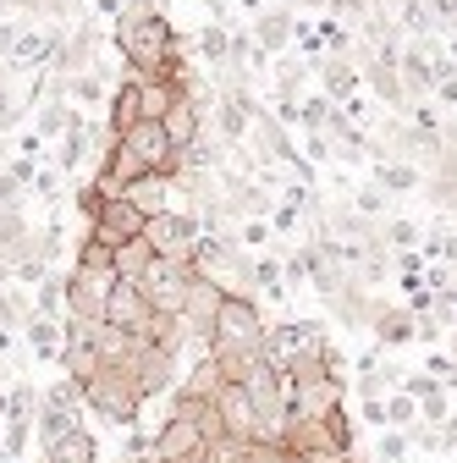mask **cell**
I'll list each match as a JSON object with an SVG mask.
<instances>
[{"label":"cell","mask_w":457,"mask_h":463,"mask_svg":"<svg viewBox=\"0 0 457 463\" xmlns=\"http://www.w3.org/2000/svg\"><path fill=\"white\" fill-rule=\"evenodd\" d=\"M117 50L133 67V78H182V50H177V28L160 12H149V0H133L117 17Z\"/></svg>","instance_id":"obj_1"},{"label":"cell","mask_w":457,"mask_h":463,"mask_svg":"<svg viewBox=\"0 0 457 463\" xmlns=\"http://www.w3.org/2000/svg\"><path fill=\"white\" fill-rule=\"evenodd\" d=\"M78 397L89 402L99 420H110V425H138L144 402H149L144 386H138V375H133L127 364H99V370L78 386Z\"/></svg>","instance_id":"obj_2"},{"label":"cell","mask_w":457,"mask_h":463,"mask_svg":"<svg viewBox=\"0 0 457 463\" xmlns=\"http://www.w3.org/2000/svg\"><path fill=\"white\" fill-rule=\"evenodd\" d=\"M265 315L248 293H226L220 298V315H215V331H210V347H265Z\"/></svg>","instance_id":"obj_3"},{"label":"cell","mask_w":457,"mask_h":463,"mask_svg":"<svg viewBox=\"0 0 457 463\" xmlns=\"http://www.w3.org/2000/svg\"><path fill=\"white\" fill-rule=\"evenodd\" d=\"M110 287H117V270H83V265H72V276H67V320L99 326Z\"/></svg>","instance_id":"obj_4"},{"label":"cell","mask_w":457,"mask_h":463,"mask_svg":"<svg viewBox=\"0 0 457 463\" xmlns=\"http://www.w3.org/2000/svg\"><path fill=\"white\" fill-rule=\"evenodd\" d=\"M188 281H193V260H171V254H154V265L144 270V293L154 309L165 315H182V298H188Z\"/></svg>","instance_id":"obj_5"},{"label":"cell","mask_w":457,"mask_h":463,"mask_svg":"<svg viewBox=\"0 0 457 463\" xmlns=\"http://www.w3.org/2000/svg\"><path fill=\"white\" fill-rule=\"evenodd\" d=\"M144 238L154 243V254H171V260H193V249H199V215H188V210H160V215H149V226H144Z\"/></svg>","instance_id":"obj_6"},{"label":"cell","mask_w":457,"mask_h":463,"mask_svg":"<svg viewBox=\"0 0 457 463\" xmlns=\"http://www.w3.org/2000/svg\"><path fill=\"white\" fill-rule=\"evenodd\" d=\"M149 171H160V177H177V171H182V155H177V144H171L165 138V128L154 122V116H144V122H133L127 133H117Z\"/></svg>","instance_id":"obj_7"},{"label":"cell","mask_w":457,"mask_h":463,"mask_svg":"<svg viewBox=\"0 0 457 463\" xmlns=\"http://www.w3.org/2000/svg\"><path fill=\"white\" fill-rule=\"evenodd\" d=\"M144 226H149V215L127 199V194H105V204H99V215H94V238L99 243H110V249H122L127 238H144Z\"/></svg>","instance_id":"obj_8"},{"label":"cell","mask_w":457,"mask_h":463,"mask_svg":"<svg viewBox=\"0 0 457 463\" xmlns=\"http://www.w3.org/2000/svg\"><path fill=\"white\" fill-rule=\"evenodd\" d=\"M210 397H215V414H220V430L226 436H243V441L259 436V414H254V397H248L243 381H220Z\"/></svg>","instance_id":"obj_9"},{"label":"cell","mask_w":457,"mask_h":463,"mask_svg":"<svg viewBox=\"0 0 457 463\" xmlns=\"http://www.w3.org/2000/svg\"><path fill=\"white\" fill-rule=\"evenodd\" d=\"M154 463H204V430L193 420L165 414V425L154 430Z\"/></svg>","instance_id":"obj_10"},{"label":"cell","mask_w":457,"mask_h":463,"mask_svg":"<svg viewBox=\"0 0 457 463\" xmlns=\"http://www.w3.org/2000/svg\"><path fill=\"white\" fill-rule=\"evenodd\" d=\"M149 320H154V304H149V293H144L138 281H117V287H110V298H105V326L144 336Z\"/></svg>","instance_id":"obj_11"},{"label":"cell","mask_w":457,"mask_h":463,"mask_svg":"<svg viewBox=\"0 0 457 463\" xmlns=\"http://www.w3.org/2000/svg\"><path fill=\"white\" fill-rule=\"evenodd\" d=\"M127 370L138 375L144 397H160V392H171V381H177V354H165V347H154L149 336H138V342H133Z\"/></svg>","instance_id":"obj_12"},{"label":"cell","mask_w":457,"mask_h":463,"mask_svg":"<svg viewBox=\"0 0 457 463\" xmlns=\"http://www.w3.org/2000/svg\"><path fill=\"white\" fill-rule=\"evenodd\" d=\"M220 287L210 281V276H199L193 270V281H188V298H182V320H188V336H199L204 347H210V331H215V315H220Z\"/></svg>","instance_id":"obj_13"},{"label":"cell","mask_w":457,"mask_h":463,"mask_svg":"<svg viewBox=\"0 0 457 463\" xmlns=\"http://www.w3.org/2000/svg\"><path fill=\"white\" fill-rule=\"evenodd\" d=\"M341 375H325V381H309V386H293L287 392V414H303V420H320V414H331V409H341Z\"/></svg>","instance_id":"obj_14"},{"label":"cell","mask_w":457,"mask_h":463,"mask_svg":"<svg viewBox=\"0 0 457 463\" xmlns=\"http://www.w3.org/2000/svg\"><path fill=\"white\" fill-rule=\"evenodd\" d=\"M0 50H6L12 67H44L55 55V33H44V28H6L0 33Z\"/></svg>","instance_id":"obj_15"},{"label":"cell","mask_w":457,"mask_h":463,"mask_svg":"<svg viewBox=\"0 0 457 463\" xmlns=\"http://www.w3.org/2000/svg\"><path fill=\"white\" fill-rule=\"evenodd\" d=\"M160 128H165V138H171V144H177V155L199 144V133H204V116H199V99H193V89H182L177 99H171V110L160 116Z\"/></svg>","instance_id":"obj_16"},{"label":"cell","mask_w":457,"mask_h":463,"mask_svg":"<svg viewBox=\"0 0 457 463\" xmlns=\"http://www.w3.org/2000/svg\"><path fill=\"white\" fill-rule=\"evenodd\" d=\"M369 331H375V342H380V347H408V342H419L414 309H391V304H380V309H375Z\"/></svg>","instance_id":"obj_17"},{"label":"cell","mask_w":457,"mask_h":463,"mask_svg":"<svg viewBox=\"0 0 457 463\" xmlns=\"http://www.w3.org/2000/svg\"><path fill=\"white\" fill-rule=\"evenodd\" d=\"M144 215H160V210H171V194H177V177H160V171H144V177H133L127 188H122Z\"/></svg>","instance_id":"obj_18"},{"label":"cell","mask_w":457,"mask_h":463,"mask_svg":"<svg viewBox=\"0 0 457 463\" xmlns=\"http://www.w3.org/2000/svg\"><path fill=\"white\" fill-rule=\"evenodd\" d=\"M23 336H28V354L33 359H61V347H67V331L55 326L50 315H28L23 320Z\"/></svg>","instance_id":"obj_19"},{"label":"cell","mask_w":457,"mask_h":463,"mask_svg":"<svg viewBox=\"0 0 457 463\" xmlns=\"http://www.w3.org/2000/svg\"><path fill=\"white\" fill-rule=\"evenodd\" d=\"M99 458V441L83 430V425H72L67 436H55L50 447H44V463H94Z\"/></svg>","instance_id":"obj_20"},{"label":"cell","mask_w":457,"mask_h":463,"mask_svg":"<svg viewBox=\"0 0 457 463\" xmlns=\"http://www.w3.org/2000/svg\"><path fill=\"white\" fill-rule=\"evenodd\" d=\"M133 122H144V83L138 78L117 83V94H110V133H127Z\"/></svg>","instance_id":"obj_21"},{"label":"cell","mask_w":457,"mask_h":463,"mask_svg":"<svg viewBox=\"0 0 457 463\" xmlns=\"http://www.w3.org/2000/svg\"><path fill=\"white\" fill-rule=\"evenodd\" d=\"M149 265H154V243H149V238H127V243L117 249V260H110L117 281H144Z\"/></svg>","instance_id":"obj_22"},{"label":"cell","mask_w":457,"mask_h":463,"mask_svg":"<svg viewBox=\"0 0 457 463\" xmlns=\"http://www.w3.org/2000/svg\"><path fill=\"white\" fill-rule=\"evenodd\" d=\"M320 72H325V94H331V99H353L359 83H364V72H359L353 61H341V55H331Z\"/></svg>","instance_id":"obj_23"},{"label":"cell","mask_w":457,"mask_h":463,"mask_svg":"<svg viewBox=\"0 0 457 463\" xmlns=\"http://www.w3.org/2000/svg\"><path fill=\"white\" fill-rule=\"evenodd\" d=\"M254 39H259V50H265V55H270V50H281V44L293 39V17L281 12V6H275V12H259V23H254Z\"/></svg>","instance_id":"obj_24"},{"label":"cell","mask_w":457,"mask_h":463,"mask_svg":"<svg viewBox=\"0 0 457 463\" xmlns=\"http://www.w3.org/2000/svg\"><path fill=\"white\" fill-rule=\"evenodd\" d=\"M375 183H380L386 194H408V188H419V165H414V160H396V165L380 160V165H375Z\"/></svg>","instance_id":"obj_25"},{"label":"cell","mask_w":457,"mask_h":463,"mask_svg":"<svg viewBox=\"0 0 457 463\" xmlns=\"http://www.w3.org/2000/svg\"><path fill=\"white\" fill-rule=\"evenodd\" d=\"M386 420H391L396 430L419 425V397H414V392H403V386H391V397H386Z\"/></svg>","instance_id":"obj_26"},{"label":"cell","mask_w":457,"mask_h":463,"mask_svg":"<svg viewBox=\"0 0 457 463\" xmlns=\"http://www.w3.org/2000/svg\"><path fill=\"white\" fill-rule=\"evenodd\" d=\"M419 243H424V232H419L414 221H386V226H380V249H391V254H396V249H419Z\"/></svg>","instance_id":"obj_27"},{"label":"cell","mask_w":457,"mask_h":463,"mask_svg":"<svg viewBox=\"0 0 457 463\" xmlns=\"http://www.w3.org/2000/svg\"><path fill=\"white\" fill-rule=\"evenodd\" d=\"M220 381H226V375H220V364H215V359H210V347H204V359H199V364H193V375H188V381H182V392H199V397H210V392H215V386H220Z\"/></svg>","instance_id":"obj_28"},{"label":"cell","mask_w":457,"mask_h":463,"mask_svg":"<svg viewBox=\"0 0 457 463\" xmlns=\"http://www.w3.org/2000/svg\"><path fill=\"white\" fill-rule=\"evenodd\" d=\"M110 260H117V249H110V243H99L94 232H89V238L78 243V260H72V265H83V270H110Z\"/></svg>","instance_id":"obj_29"},{"label":"cell","mask_w":457,"mask_h":463,"mask_svg":"<svg viewBox=\"0 0 457 463\" xmlns=\"http://www.w3.org/2000/svg\"><path fill=\"white\" fill-rule=\"evenodd\" d=\"M72 122H78V110H72V105H50V110L39 116V138H61Z\"/></svg>","instance_id":"obj_30"},{"label":"cell","mask_w":457,"mask_h":463,"mask_svg":"<svg viewBox=\"0 0 457 463\" xmlns=\"http://www.w3.org/2000/svg\"><path fill=\"white\" fill-rule=\"evenodd\" d=\"M254 281L265 287V298H287V281H281V265L265 254V260H254Z\"/></svg>","instance_id":"obj_31"},{"label":"cell","mask_w":457,"mask_h":463,"mask_svg":"<svg viewBox=\"0 0 457 463\" xmlns=\"http://www.w3.org/2000/svg\"><path fill=\"white\" fill-rule=\"evenodd\" d=\"M419 254H424V260H457V232H441V226H435L430 238L419 243Z\"/></svg>","instance_id":"obj_32"},{"label":"cell","mask_w":457,"mask_h":463,"mask_svg":"<svg viewBox=\"0 0 457 463\" xmlns=\"http://www.w3.org/2000/svg\"><path fill=\"white\" fill-rule=\"evenodd\" d=\"M303 72H309L303 61H281V67H275V89H281V99H293V94L303 89Z\"/></svg>","instance_id":"obj_33"},{"label":"cell","mask_w":457,"mask_h":463,"mask_svg":"<svg viewBox=\"0 0 457 463\" xmlns=\"http://www.w3.org/2000/svg\"><path fill=\"white\" fill-rule=\"evenodd\" d=\"M28 315H33V309H28V304H17V293H6V287H0V326H6V331H17Z\"/></svg>","instance_id":"obj_34"},{"label":"cell","mask_w":457,"mask_h":463,"mask_svg":"<svg viewBox=\"0 0 457 463\" xmlns=\"http://www.w3.org/2000/svg\"><path fill=\"white\" fill-rule=\"evenodd\" d=\"M408 447H414V441H408V430H386V436H380V463H403V458H408Z\"/></svg>","instance_id":"obj_35"},{"label":"cell","mask_w":457,"mask_h":463,"mask_svg":"<svg viewBox=\"0 0 457 463\" xmlns=\"http://www.w3.org/2000/svg\"><path fill=\"white\" fill-rule=\"evenodd\" d=\"M72 204H78V215H83V221L94 226V215H99V204H105V188H99V183H83Z\"/></svg>","instance_id":"obj_36"},{"label":"cell","mask_w":457,"mask_h":463,"mask_svg":"<svg viewBox=\"0 0 457 463\" xmlns=\"http://www.w3.org/2000/svg\"><path fill=\"white\" fill-rule=\"evenodd\" d=\"M353 215H364V221H380V215H386V188H364V194L353 199Z\"/></svg>","instance_id":"obj_37"},{"label":"cell","mask_w":457,"mask_h":463,"mask_svg":"<svg viewBox=\"0 0 457 463\" xmlns=\"http://www.w3.org/2000/svg\"><path fill=\"white\" fill-rule=\"evenodd\" d=\"M403 392H414V397L424 402V397H435V392H441V381H435L430 370H414V375H403Z\"/></svg>","instance_id":"obj_38"},{"label":"cell","mask_w":457,"mask_h":463,"mask_svg":"<svg viewBox=\"0 0 457 463\" xmlns=\"http://www.w3.org/2000/svg\"><path fill=\"white\" fill-rule=\"evenodd\" d=\"M408 441L414 447H424V452H441L446 441H441V430H430V425H408Z\"/></svg>","instance_id":"obj_39"},{"label":"cell","mask_w":457,"mask_h":463,"mask_svg":"<svg viewBox=\"0 0 457 463\" xmlns=\"http://www.w3.org/2000/svg\"><path fill=\"white\" fill-rule=\"evenodd\" d=\"M243 249H270V226L265 221H248L243 226Z\"/></svg>","instance_id":"obj_40"},{"label":"cell","mask_w":457,"mask_h":463,"mask_svg":"<svg viewBox=\"0 0 457 463\" xmlns=\"http://www.w3.org/2000/svg\"><path fill=\"white\" fill-rule=\"evenodd\" d=\"M226 50H232V44H226V28H210L204 33V55H210V61H220Z\"/></svg>","instance_id":"obj_41"},{"label":"cell","mask_w":457,"mask_h":463,"mask_svg":"<svg viewBox=\"0 0 457 463\" xmlns=\"http://www.w3.org/2000/svg\"><path fill=\"white\" fill-rule=\"evenodd\" d=\"M435 94H441L446 105H457V72H441V78H435Z\"/></svg>","instance_id":"obj_42"},{"label":"cell","mask_w":457,"mask_h":463,"mask_svg":"<svg viewBox=\"0 0 457 463\" xmlns=\"http://www.w3.org/2000/svg\"><path fill=\"white\" fill-rule=\"evenodd\" d=\"M364 420H369V425H391V420H386V402H380V397H364Z\"/></svg>","instance_id":"obj_43"},{"label":"cell","mask_w":457,"mask_h":463,"mask_svg":"<svg viewBox=\"0 0 457 463\" xmlns=\"http://www.w3.org/2000/svg\"><path fill=\"white\" fill-rule=\"evenodd\" d=\"M441 441H446V447H457V414H446V420H441Z\"/></svg>","instance_id":"obj_44"},{"label":"cell","mask_w":457,"mask_h":463,"mask_svg":"<svg viewBox=\"0 0 457 463\" xmlns=\"http://www.w3.org/2000/svg\"><path fill=\"white\" fill-rule=\"evenodd\" d=\"M452 359H457V331H452Z\"/></svg>","instance_id":"obj_45"}]
</instances>
